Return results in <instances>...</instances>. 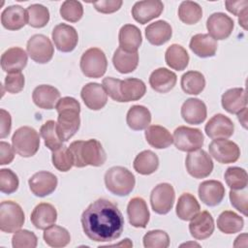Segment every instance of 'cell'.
<instances>
[{
	"mask_svg": "<svg viewBox=\"0 0 248 248\" xmlns=\"http://www.w3.org/2000/svg\"><path fill=\"white\" fill-rule=\"evenodd\" d=\"M27 60V53L23 48L13 46L1 55V68L8 74L21 72L26 67Z\"/></svg>",
	"mask_w": 248,
	"mask_h": 248,
	"instance_id": "cell-19",
	"label": "cell"
},
{
	"mask_svg": "<svg viewBox=\"0 0 248 248\" xmlns=\"http://www.w3.org/2000/svg\"><path fill=\"white\" fill-rule=\"evenodd\" d=\"M79 66L85 77L99 78L103 77L107 71L108 60L102 49L98 47H90L81 55Z\"/></svg>",
	"mask_w": 248,
	"mask_h": 248,
	"instance_id": "cell-6",
	"label": "cell"
},
{
	"mask_svg": "<svg viewBox=\"0 0 248 248\" xmlns=\"http://www.w3.org/2000/svg\"><path fill=\"white\" fill-rule=\"evenodd\" d=\"M80 221L85 235L95 242L113 241L124 229V218L117 205L103 198L87 206Z\"/></svg>",
	"mask_w": 248,
	"mask_h": 248,
	"instance_id": "cell-1",
	"label": "cell"
},
{
	"mask_svg": "<svg viewBox=\"0 0 248 248\" xmlns=\"http://www.w3.org/2000/svg\"><path fill=\"white\" fill-rule=\"evenodd\" d=\"M190 49L201 58L212 57L216 54L217 42L208 34H196L191 38L189 44Z\"/></svg>",
	"mask_w": 248,
	"mask_h": 248,
	"instance_id": "cell-30",
	"label": "cell"
},
{
	"mask_svg": "<svg viewBox=\"0 0 248 248\" xmlns=\"http://www.w3.org/2000/svg\"><path fill=\"white\" fill-rule=\"evenodd\" d=\"M38 244V238L33 232L28 230H19L12 237V246L14 248H35Z\"/></svg>",
	"mask_w": 248,
	"mask_h": 248,
	"instance_id": "cell-49",
	"label": "cell"
},
{
	"mask_svg": "<svg viewBox=\"0 0 248 248\" xmlns=\"http://www.w3.org/2000/svg\"><path fill=\"white\" fill-rule=\"evenodd\" d=\"M189 231L191 235L198 240L208 238L214 232V220L208 211L199 212L192 220H190Z\"/></svg>",
	"mask_w": 248,
	"mask_h": 248,
	"instance_id": "cell-21",
	"label": "cell"
},
{
	"mask_svg": "<svg viewBox=\"0 0 248 248\" xmlns=\"http://www.w3.org/2000/svg\"><path fill=\"white\" fill-rule=\"evenodd\" d=\"M145 92V83L140 78H128L120 82L119 93L122 103L138 101L144 96Z\"/></svg>",
	"mask_w": 248,
	"mask_h": 248,
	"instance_id": "cell-32",
	"label": "cell"
},
{
	"mask_svg": "<svg viewBox=\"0 0 248 248\" xmlns=\"http://www.w3.org/2000/svg\"><path fill=\"white\" fill-rule=\"evenodd\" d=\"M145 140L148 144L156 149H164L173 143V139L168 129L160 125H151L145 129Z\"/></svg>",
	"mask_w": 248,
	"mask_h": 248,
	"instance_id": "cell-33",
	"label": "cell"
},
{
	"mask_svg": "<svg viewBox=\"0 0 248 248\" xmlns=\"http://www.w3.org/2000/svg\"><path fill=\"white\" fill-rule=\"evenodd\" d=\"M51 38L56 48L61 52L73 51L78 42V35L75 27L66 24H57L51 33Z\"/></svg>",
	"mask_w": 248,
	"mask_h": 248,
	"instance_id": "cell-13",
	"label": "cell"
},
{
	"mask_svg": "<svg viewBox=\"0 0 248 248\" xmlns=\"http://www.w3.org/2000/svg\"><path fill=\"white\" fill-rule=\"evenodd\" d=\"M182 90L189 95H199L205 87L204 76L198 71H188L180 80Z\"/></svg>",
	"mask_w": 248,
	"mask_h": 248,
	"instance_id": "cell-40",
	"label": "cell"
},
{
	"mask_svg": "<svg viewBox=\"0 0 248 248\" xmlns=\"http://www.w3.org/2000/svg\"><path fill=\"white\" fill-rule=\"evenodd\" d=\"M119 47L129 52H137L142 43L140 30L134 24L123 25L118 34Z\"/></svg>",
	"mask_w": 248,
	"mask_h": 248,
	"instance_id": "cell-29",
	"label": "cell"
},
{
	"mask_svg": "<svg viewBox=\"0 0 248 248\" xmlns=\"http://www.w3.org/2000/svg\"><path fill=\"white\" fill-rule=\"evenodd\" d=\"M106 188L113 195L128 196L136 185L135 175L127 168L115 166L108 169L104 176Z\"/></svg>",
	"mask_w": 248,
	"mask_h": 248,
	"instance_id": "cell-4",
	"label": "cell"
},
{
	"mask_svg": "<svg viewBox=\"0 0 248 248\" xmlns=\"http://www.w3.org/2000/svg\"><path fill=\"white\" fill-rule=\"evenodd\" d=\"M57 177L46 170H41L34 173L28 180V185L32 194L36 197L44 198L53 193L57 187Z\"/></svg>",
	"mask_w": 248,
	"mask_h": 248,
	"instance_id": "cell-15",
	"label": "cell"
},
{
	"mask_svg": "<svg viewBox=\"0 0 248 248\" xmlns=\"http://www.w3.org/2000/svg\"><path fill=\"white\" fill-rule=\"evenodd\" d=\"M247 189H240V190H232L230 191V201L231 204L237 209L240 213H242L244 216H247V202H248V197H247Z\"/></svg>",
	"mask_w": 248,
	"mask_h": 248,
	"instance_id": "cell-52",
	"label": "cell"
},
{
	"mask_svg": "<svg viewBox=\"0 0 248 248\" xmlns=\"http://www.w3.org/2000/svg\"><path fill=\"white\" fill-rule=\"evenodd\" d=\"M123 4L122 0H100L93 2L96 11L102 14H112L118 11Z\"/></svg>",
	"mask_w": 248,
	"mask_h": 248,
	"instance_id": "cell-54",
	"label": "cell"
},
{
	"mask_svg": "<svg viewBox=\"0 0 248 248\" xmlns=\"http://www.w3.org/2000/svg\"><path fill=\"white\" fill-rule=\"evenodd\" d=\"M19 185L17 175L10 169L0 170V191L4 194L15 193Z\"/></svg>",
	"mask_w": 248,
	"mask_h": 248,
	"instance_id": "cell-50",
	"label": "cell"
},
{
	"mask_svg": "<svg viewBox=\"0 0 248 248\" xmlns=\"http://www.w3.org/2000/svg\"><path fill=\"white\" fill-rule=\"evenodd\" d=\"M25 221L21 206L13 201H4L0 204V230L12 233L19 231Z\"/></svg>",
	"mask_w": 248,
	"mask_h": 248,
	"instance_id": "cell-7",
	"label": "cell"
},
{
	"mask_svg": "<svg viewBox=\"0 0 248 248\" xmlns=\"http://www.w3.org/2000/svg\"><path fill=\"white\" fill-rule=\"evenodd\" d=\"M173 143L175 147L184 152H192L203 145L204 138L198 128L179 126L173 132Z\"/></svg>",
	"mask_w": 248,
	"mask_h": 248,
	"instance_id": "cell-8",
	"label": "cell"
},
{
	"mask_svg": "<svg viewBox=\"0 0 248 248\" xmlns=\"http://www.w3.org/2000/svg\"><path fill=\"white\" fill-rule=\"evenodd\" d=\"M114 68L121 74H129L134 72L139 64V53L129 52L121 47L116 48L112 56Z\"/></svg>",
	"mask_w": 248,
	"mask_h": 248,
	"instance_id": "cell-35",
	"label": "cell"
},
{
	"mask_svg": "<svg viewBox=\"0 0 248 248\" xmlns=\"http://www.w3.org/2000/svg\"><path fill=\"white\" fill-rule=\"evenodd\" d=\"M126 122L129 128L134 131L145 130L151 122V113L144 106H132L127 112Z\"/></svg>",
	"mask_w": 248,
	"mask_h": 248,
	"instance_id": "cell-34",
	"label": "cell"
},
{
	"mask_svg": "<svg viewBox=\"0 0 248 248\" xmlns=\"http://www.w3.org/2000/svg\"><path fill=\"white\" fill-rule=\"evenodd\" d=\"M80 97L84 105L92 110H100L108 102V94L103 85L97 82L86 83L81 91Z\"/></svg>",
	"mask_w": 248,
	"mask_h": 248,
	"instance_id": "cell-18",
	"label": "cell"
},
{
	"mask_svg": "<svg viewBox=\"0 0 248 248\" xmlns=\"http://www.w3.org/2000/svg\"><path fill=\"white\" fill-rule=\"evenodd\" d=\"M172 35V28L166 20H157L150 23L145 28V37L153 46H162L166 44Z\"/></svg>",
	"mask_w": 248,
	"mask_h": 248,
	"instance_id": "cell-31",
	"label": "cell"
},
{
	"mask_svg": "<svg viewBox=\"0 0 248 248\" xmlns=\"http://www.w3.org/2000/svg\"><path fill=\"white\" fill-rule=\"evenodd\" d=\"M178 17L188 25L196 24L202 17V9L197 2L183 1L178 8Z\"/></svg>",
	"mask_w": 248,
	"mask_h": 248,
	"instance_id": "cell-43",
	"label": "cell"
},
{
	"mask_svg": "<svg viewBox=\"0 0 248 248\" xmlns=\"http://www.w3.org/2000/svg\"><path fill=\"white\" fill-rule=\"evenodd\" d=\"M28 24L34 28L45 27L49 21V11L41 4H32L27 8Z\"/></svg>",
	"mask_w": 248,
	"mask_h": 248,
	"instance_id": "cell-45",
	"label": "cell"
},
{
	"mask_svg": "<svg viewBox=\"0 0 248 248\" xmlns=\"http://www.w3.org/2000/svg\"><path fill=\"white\" fill-rule=\"evenodd\" d=\"M175 192L170 183H160L156 185L150 194V204L157 214L169 213L174 203Z\"/></svg>",
	"mask_w": 248,
	"mask_h": 248,
	"instance_id": "cell-11",
	"label": "cell"
},
{
	"mask_svg": "<svg viewBox=\"0 0 248 248\" xmlns=\"http://www.w3.org/2000/svg\"><path fill=\"white\" fill-rule=\"evenodd\" d=\"M57 116V129L61 140L68 141L78 131L80 126V104L73 97L59 99L55 106Z\"/></svg>",
	"mask_w": 248,
	"mask_h": 248,
	"instance_id": "cell-2",
	"label": "cell"
},
{
	"mask_svg": "<svg viewBox=\"0 0 248 248\" xmlns=\"http://www.w3.org/2000/svg\"><path fill=\"white\" fill-rule=\"evenodd\" d=\"M61 16L70 22H78L83 16V8L79 1L66 0L60 7Z\"/></svg>",
	"mask_w": 248,
	"mask_h": 248,
	"instance_id": "cell-48",
	"label": "cell"
},
{
	"mask_svg": "<svg viewBox=\"0 0 248 248\" xmlns=\"http://www.w3.org/2000/svg\"><path fill=\"white\" fill-rule=\"evenodd\" d=\"M164 10V4L160 0H144L138 1L132 8L133 18L140 23L145 24L150 20L160 16Z\"/></svg>",
	"mask_w": 248,
	"mask_h": 248,
	"instance_id": "cell-16",
	"label": "cell"
},
{
	"mask_svg": "<svg viewBox=\"0 0 248 248\" xmlns=\"http://www.w3.org/2000/svg\"><path fill=\"white\" fill-rule=\"evenodd\" d=\"M30 220L36 229L46 230L55 224L57 220V211L52 204L41 202L34 207Z\"/></svg>",
	"mask_w": 248,
	"mask_h": 248,
	"instance_id": "cell-25",
	"label": "cell"
},
{
	"mask_svg": "<svg viewBox=\"0 0 248 248\" xmlns=\"http://www.w3.org/2000/svg\"><path fill=\"white\" fill-rule=\"evenodd\" d=\"M52 165L59 171L66 172L72 169L74 166L73 155L68 146L63 145L55 151H52L51 156Z\"/></svg>",
	"mask_w": 248,
	"mask_h": 248,
	"instance_id": "cell-46",
	"label": "cell"
},
{
	"mask_svg": "<svg viewBox=\"0 0 248 248\" xmlns=\"http://www.w3.org/2000/svg\"><path fill=\"white\" fill-rule=\"evenodd\" d=\"M26 50L29 57L39 64L49 62L54 54V46L51 41L43 34L31 36L27 42Z\"/></svg>",
	"mask_w": 248,
	"mask_h": 248,
	"instance_id": "cell-10",
	"label": "cell"
},
{
	"mask_svg": "<svg viewBox=\"0 0 248 248\" xmlns=\"http://www.w3.org/2000/svg\"><path fill=\"white\" fill-rule=\"evenodd\" d=\"M225 6L228 12L234 16L241 15L244 11L248 10V0H237V1H226Z\"/></svg>",
	"mask_w": 248,
	"mask_h": 248,
	"instance_id": "cell-57",
	"label": "cell"
},
{
	"mask_svg": "<svg viewBox=\"0 0 248 248\" xmlns=\"http://www.w3.org/2000/svg\"><path fill=\"white\" fill-rule=\"evenodd\" d=\"M244 227V220L238 214L231 210L223 211L217 218V228L226 234L239 232Z\"/></svg>",
	"mask_w": 248,
	"mask_h": 248,
	"instance_id": "cell-39",
	"label": "cell"
},
{
	"mask_svg": "<svg viewBox=\"0 0 248 248\" xmlns=\"http://www.w3.org/2000/svg\"><path fill=\"white\" fill-rule=\"evenodd\" d=\"M189 54L180 45H170L165 52V61L169 67L176 71H183L189 64Z\"/></svg>",
	"mask_w": 248,
	"mask_h": 248,
	"instance_id": "cell-37",
	"label": "cell"
},
{
	"mask_svg": "<svg viewBox=\"0 0 248 248\" xmlns=\"http://www.w3.org/2000/svg\"><path fill=\"white\" fill-rule=\"evenodd\" d=\"M1 23L8 30H19L28 24L27 11L19 5L9 6L1 14Z\"/></svg>",
	"mask_w": 248,
	"mask_h": 248,
	"instance_id": "cell-24",
	"label": "cell"
},
{
	"mask_svg": "<svg viewBox=\"0 0 248 248\" xmlns=\"http://www.w3.org/2000/svg\"><path fill=\"white\" fill-rule=\"evenodd\" d=\"M12 129L11 114L4 108L0 109V138L4 139L10 135Z\"/></svg>",
	"mask_w": 248,
	"mask_h": 248,
	"instance_id": "cell-56",
	"label": "cell"
},
{
	"mask_svg": "<svg viewBox=\"0 0 248 248\" xmlns=\"http://www.w3.org/2000/svg\"><path fill=\"white\" fill-rule=\"evenodd\" d=\"M145 248H168L170 246L169 234L162 230L147 232L142 238Z\"/></svg>",
	"mask_w": 248,
	"mask_h": 248,
	"instance_id": "cell-47",
	"label": "cell"
},
{
	"mask_svg": "<svg viewBox=\"0 0 248 248\" xmlns=\"http://www.w3.org/2000/svg\"><path fill=\"white\" fill-rule=\"evenodd\" d=\"M227 185L232 190H240L247 187L248 175L247 171L239 167H230L224 173Z\"/></svg>",
	"mask_w": 248,
	"mask_h": 248,
	"instance_id": "cell-44",
	"label": "cell"
},
{
	"mask_svg": "<svg viewBox=\"0 0 248 248\" xmlns=\"http://www.w3.org/2000/svg\"><path fill=\"white\" fill-rule=\"evenodd\" d=\"M176 81V75L167 68H158L154 70L149 77L151 88L158 93L170 92L175 86Z\"/></svg>",
	"mask_w": 248,
	"mask_h": 248,
	"instance_id": "cell-28",
	"label": "cell"
},
{
	"mask_svg": "<svg viewBox=\"0 0 248 248\" xmlns=\"http://www.w3.org/2000/svg\"><path fill=\"white\" fill-rule=\"evenodd\" d=\"M121 79L108 77L103 79V87L106 90L107 94L113 100L119 103H122L120 93H119V86H120Z\"/></svg>",
	"mask_w": 248,
	"mask_h": 248,
	"instance_id": "cell-53",
	"label": "cell"
},
{
	"mask_svg": "<svg viewBox=\"0 0 248 248\" xmlns=\"http://www.w3.org/2000/svg\"><path fill=\"white\" fill-rule=\"evenodd\" d=\"M204 131L207 137L212 140L229 139L233 135L234 125L228 116L217 113L207 121Z\"/></svg>",
	"mask_w": 248,
	"mask_h": 248,
	"instance_id": "cell-17",
	"label": "cell"
},
{
	"mask_svg": "<svg viewBox=\"0 0 248 248\" xmlns=\"http://www.w3.org/2000/svg\"><path fill=\"white\" fill-rule=\"evenodd\" d=\"M133 167L138 173L149 175L158 170L159 158L153 151L143 150L136 156Z\"/></svg>",
	"mask_w": 248,
	"mask_h": 248,
	"instance_id": "cell-38",
	"label": "cell"
},
{
	"mask_svg": "<svg viewBox=\"0 0 248 248\" xmlns=\"http://www.w3.org/2000/svg\"><path fill=\"white\" fill-rule=\"evenodd\" d=\"M129 223L135 228H145L149 222L150 213L145 201L140 197L130 200L127 205Z\"/></svg>",
	"mask_w": 248,
	"mask_h": 248,
	"instance_id": "cell-22",
	"label": "cell"
},
{
	"mask_svg": "<svg viewBox=\"0 0 248 248\" xmlns=\"http://www.w3.org/2000/svg\"><path fill=\"white\" fill-rule=\"evenodd\" d=\"M60 99V92L57 88L48 84L37 86L32 93L34 104L43 109H52Z\"/></svg>",
	"mask_w": 248,
	"mask_h": 248,
	"instance_id": "cell-26",
	"label": "cell"
},
{
	"mask_svg": "<svg viewBox=\"0 0 248 248\" xmlns=\"http://www.w3.org/2000/svg\"><path fill=\"white\" fill-rule=\"evenodd\" d=\"M207 115L205 104L197 98L187 99L181 107V116L188 124H202Z\"/></svg>",
	"mask_w": 248,
	"mask_h": 248,
	"instance_id": "cell-23",
	"label": "cell"
},
{
	"mask_svg": "<svg viewBox=\"0 0 248 248\" xmlns=\"http://www.w3.org/2000/svg\"><path fill=\"white\" fill-rule=\"evenodd\" d=\"M68 147L73 155L74 166L77 168H84L86 166L100 167L107 160L106 151L96 139L75 140Z\"/></svg>",
	"mask_w": 248,
	"mask_h": 248,
	"instance_id": "cell-3",
	"label": "cell"
},
{
	"mask_svg": "<svg viewBox=\"0 0 248 248\" xmlns=\"http://www.w3.org/2000/svg\"><path fill=\"white\" fill-rule=\"evenodd\" d=\"M185 167L191 176L200 179L207 177L212 172L214 166L210 155L200 148L187 154Z\"/></svg>",
	"mask_w": 248,
	"mask_h": 248,
	"instance_id": "cell-9",
	"label": "cell"
},
{
	"mask_svg": "<svg viewBox=\"0 0 248 248\" xmlns=\"http://www.w3.org/2000/svg\"><path fill=\"white\" fill-rule=\"evenodd\" d=\"M40 135L45 140V145L51 151H55L61 146H63V140H61L58 129H57V122L54 120H47L46 121L41 129Z\"/></svg>",
	"mask_w": 248,
	"mask_h": 248,
	"instance_id": "cell-42",
	"label": "cell"
},
{
	"mask_svg": "<svg viewBox=\"0 0 248 248\" xmlns=\"http://www.w3.org/2000/svg\"><path fill=\"white\" fill-rule=\"evenodd\" d=\"M15 152L14 147L10 143L2 140L0 142V165L4 166L12 163L15 158Z\"/></svg>",
	"mask_w": 248,
	"mask_h": 248,
	"instance_id": "cell-55",
	"label": "cell"
},
{
	"mask_svg": "<svg viewBox=\"0 0 248 248\" xmlns=\"http://www.w3.org/2000/svg\"><path fill=\"white\" fill-rule=\"evenodd\" d=\"M233 20L224 13H214L206 20V28L208 35L216 40H225L230 37L232 32Z\"/></svg>",
	"mask_w": 248,
	"mask_h": 248,
	"instance_id": "cell-14",
	"label": "cell"
},
{
	"mask_svg": "<svg viewBox=\"0 0 248 248\" xmlns=\"http://www.w3.org/2000/svg\"><path fill=\"white\" fill-rule=\"evenodd\" d=\"M12 144L16 153L19 156L24 158L32 157L40 148L39 133L32 127L22 126L14 133Z\"/></svg>",
	"mask_w": 248,
	"mask_h": 248,
	"instance_id": "cell-5",
	"label": "cell"
},
{
	"mask_svg": "<svg viewBox=\"0 0 248 248\" xmlns=\"http://www.w3.org/2000/svg\"><path fill=\"white\" fill-rule=\"evenodd\" d=\"M246 115H247V108H245L244 109H242L240 112L237 113V118L239 120V122L242 124V126L246 129L247 126V120H246Z\"/></svg>",
	"mask_w": 248,
	"mask_h": 248,
	"instance_id": "cell-58",
	"label": "cell"
},
{
	"mask_svg": "<svg viewBox=\"0 0 248 248\" xmlns=\"http://www.w3.org/2000/svg\"><path fill=\"white\" fill-rule=\"evenodd\" d=\"M223 108L232 114H237L247 108L246 91L242 87H235L227 90L221 98Z\"/></svg>",
	"mask_w": 248,
	"mask_h": 248,
	"instance_id": "cell-27",
	"label": "cell"
},
{
	"mask_svg": "<svg viewBox=\"0 0 248 248\" xmlns=\"http://www.w3.org/2000/svg\"><path fill=\"white\" fill-rule=\"evenodd\" d=\"M24 83H25V78L21 72L10 73L5 78L4 87L7 92L12 94H16L23 89Z\"/></svg>",
	"mask_w": 248,
	"mask_h": 248,
	"instance_id": "cell-51",
	"label": "cell"
},
{
	"mask_svg": "<svg viewBox=\"0 0 248 248\" xmlns=\"http://www.w3.org/2000/svg\"><path fill=\"white\" fill-rule=\"evenodd\" d=\"M200 203L195 196L190 193H183L178 198L175 212L179 219L190 221L200 212Z\"/></svg>",
	"mask_w": 248,
	"mask_h": 248,
	"instance_id": "cell-36",
	"label": "cell"
},
{
	"mask_svg": "<svg viewBox=\"0 0 248 248\" xmlns=\"http://www.w3.org/2000/svg\"><path fill=\"white\" fill-rule=\"evenodd\" d=\"M209 154L221 164H231L238 160L240 148L238 145L227 139L213 140L208 145Z\"/></svg>",
	"mask_w": 248,
	"mask_h": 248,
	"instance_id": "cell-12",
	"label": "cell"
},
{
	"mask_svg": "<svg viewBox=\"0 0 248 248\" xmlns=\"http://www.w3.org/2000/svg\"><path fill=\"white\" fill-rule=\"evenodd\" d=\"M247 15H248V10L244 11L241 15L238 16L239 25H241L244 29H247Z\"/></svg>",
	"mask_w": 248,
	"mask_h": 248,
	"instance_id": "cell-59",
	"label": "cell"
},
{
	"mask_svg": "<svg viewBox=\"0 0 248 248\" xmlns=\"http://www.w3.org/2000/svg\"><path fill=\"white\" fill-rule=\"evenodd\" d=\"M43 237L48 246L54 248L65 247L71 241L70 232L65 228L57 225H52L46 229Z\"/></svg>",
	"mask_w": 248,
	"mask_h": 248,
	"instance_id": "cell-41",
	"label": "cell"
},
{
	"mask_svg": "<svg viewBox=\"0 0 248 248\" xmlns=\"http://www.w3.org/2000/svg\"><path fill=\"white\" fill-rule=\"evenodd\" d=\"M198 193L204 204L216 206L221 203L225 197V187L218 180H205L199 185Z\"/></svg>",
	"mask_w": 248,
	"mask_h": 248,
	"instance_id": "cell-20",
	"label": "cell"
}]
</instances>
